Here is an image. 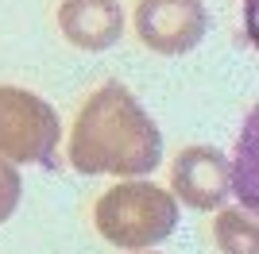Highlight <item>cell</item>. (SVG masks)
<instances>
[{
	"mask_svg": "<svg viewBox=\"0 0 259 254\" xmlns=\"http://www.w3.org/2000/svg\"><path fill=\"white\" fill-rule=\"evenodd\" d=\"M213 239L225 254H259V227L251 212H240V208L217 212Z\"/></svg>",
	"mask_w": 259,
	"mask_h": 254,
	"instance_id": "cell-7",
	"label": "cell"
},
{
	"mask_svg": "<svg viewBox=\"0 0 259 254\" xmlns=\"http://www.w3.org/2000/svg\"><path fill=\"white\" fill-rule=\"evenodd\" d=\"M66 154L89 177H143L162 162V131L120 81H105L77 108Z\"/></svg>",
	"mask_w": 259,
	"mask_h": 254,
	"instance_id": "cell-1",
	"label": "cell"
},
{
	"mask_svg": "<svg viewBox=\"0 0 259 254\" xmlns=\"http://www.w3.org/2000/svg\"><path fill=\"white\" fill-rule=\"evenodd\" d=\"M93 223L112 246L124 250H147L162 243L178 223V201L162 185L132 177L112 185L93 208Z\"/></svg>",
	"mask_w": 259,
	"mask_h": 254,
	"instance_id": "cell-2",
	"label": "cell"
},
{
	"mask_svg": "<svg viewBox=\"0 0 259 254\" xmlns=\"http://www.w3.org/2000/svg\"><path fill=\"white\" fill-rule=\"evenodd\" d=\"M209 31V12L201 0H140L136 35L155 54H186Z\"/></svg>",
	"mask_w": 259,
	"mask_h": 254,
	"instance_id": "cell-4",
	"label": "cell"
},
{
	"mask_svg": "<svg viewBox=\"0 0 259 254\" xmlns=\"http://www.w3.org/2000/svg\"><path fill=\"white\" fill-rule=\"evenodd\" d=\"M58 112L20 85H0V158L12 166H47L58 150Z\"/></svg>",
	"mask_w": 259,
	"mask_h": 254,
	"instance_id": "cell-3",
	"label": "cell"
},
{
	"mask_svg": "<svg viewBox=\"0 0 259 254\" xmlns=\"http://www.w3.org/2000/svg\"><path fill=\"white\" fill-rule=\"evenodd\" d=\"M20 185H23L20 169L0 158V223L8 220L12 212H16V204H20Z\"/></svg>",
	"mask_w": 259,
	"mask_h": 254,
	"instance_id": "cell-8",
	"label": "cell"
},
{
	"mask_svg": "<svg viewBox=\"0 0 259 254\" xmlns=\"http://www.w3.org/2000/svg\"><path fill=\"white\" fill-rule=\"evenodd\" d=\"M151 254H155V250H151Z\"/></svg>",
	"mask_w": 259,
	"mask_h": 254,
	"instance_id": "cell-9",
	"label": "cell"
},
{
	"mask_svg": "<svg viewBox=\"0 0 259 254\" xmlns=\"http://www.w3.org/2000/svg\"><path fill=\"white\" fill-rule=\"evenodd\" d=\"M170 185L182 204L197 212H213L232 193V166L217 147H186L170 166Z\"/></svg>",
	"mask_w": 259,
	"mask_h": 254,
	"instance_id": "cell-5",
	"label": "cell"
},
{
	"mask_svg": "<svg viewBox=\"0 0 259 254\" xmlns=\"http://www.w3.org/2000/svg\"><path fill=\"white\" fill-rule=\"evenodd\" d=\"M58 31L77 50H108L124 35L120 0H62L58 4Z\"/></svg>",
	"mask_w": 259,
	"mask_h": 254,
	"instance_id": "cell-6",
	"label": "cell"
}]
</instances>
